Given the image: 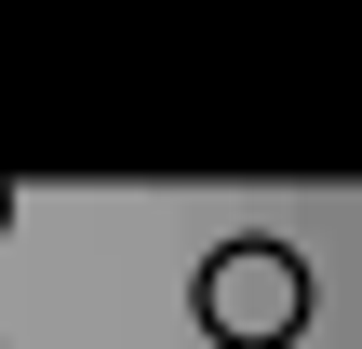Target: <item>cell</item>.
I'll return each instance as SVG.
<instances>
[{
  "label": "cell",
  "mask_w": 362,
  "mask_h": 349,
  "mask_svg": "<svg viewBox=\"0 0 362 349\" xmlns=\"http://www.w3.org/2000/svg\"><path fill=\"white\" fill-rule=\"evenodd\" d=\"M309 309H322V282H309V256L296 242H215L202 269H188V323L215 349H296L309 336Z\"/></svg>",
  "instance_id": "6da1fadb"
},
{
  "label": "cell",
  "mask_w": 362,
  "mask_h": 349,
  "mask_svg": "<svg viewBox=\"0 0 362 349\" xmlns=\"http://www.w3.org/2000/svg\"><path fill=\"white\" fill-rule=\"evenodd\" d=\"M0 229H13V188H0Z\"/></svg>",
  "instance_id": "7a4b0ae2"
}]
</instances>
